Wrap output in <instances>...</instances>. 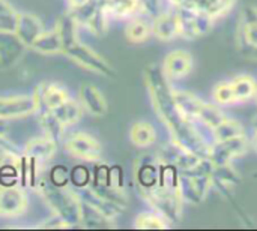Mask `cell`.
I'll return each mask as SVG.
<instances>
[{"label":"cell","instance_id":"d6a6232c","mask_svg":"<svg viewBox=\"0 0 257 231\" xmlns=\"http://www.w3.org/2000/svg\"><path fill=\"white\" fill-rule=\"evenodd\" d=\"M18 12L8 0H0V32H15Z\"/></svg>","mask_w":257,"mask_h":231},{"label":"cell","instance_id":"2e32d148","mask_svg":"<svg viewBox=\"0 0 257 231\" xmlns=\"http://www.w3.org/2000/svg\"><path fill=\"white\" fill-rule=\"evenodd\" d=\"M36 104L33 96L18 95V96H0V119L11 120L26 117L35 113Z\"/></svg>","mask_w":257,"mask_h":231},{"label":"cell","instance_id":"ffe728a7","mask_svg":"<svg viewBox=\"0 0 257 231\" xmlns=\"http://www.w3.org/2000/svg\"><path fill=\"white\" fill-rule=\"evenodd\" d=\"M45 30L42 21L29 12H18V20H17V26H15V35L20 38V41L30 48V45L33 44V41Z\"/></svg>","mask_w":257,"mask_h":231},{"label":"cell","instance_id":"d4e9b609","mask_svg":"<svg viewBox=\"0 0 257 231\" xmlns=\"http://www.w3.org/2000/svg\"><path fill=\"white\" fill-rule=\"evenodd\" d=\"M236 0H196L191 9L199 11L212 21L226 17L235 6Z\"/></svg>","mask_w":257,"mask_h":231},{"label":"cell","instance_id":"f35d334b","mask_svg":"<svg viewBox=\"0 0 257 231\" xmlns=\"http://www.w3.org/2000/svg\"><path fill=\"white\" fill-rule=\"evenodd\" d=\"M253 101H256V104H257V90H256V95H254V99Z\"/></svg>","mask_w":257,"mask_h":231},{"label":"cell","instance_id":"83f0119b","mask_svg":"<svg viewBox=\"0 0 257 231\" xmlns=\"http://www.w3.org/2000/svg\"><path fill=\"white\" fill-rule=\"evenodd\" d=\"M130 140L137 147H151L157 141V131L149 122H136L130 129Z\"/></svg>","mask_w":257,"mask_h":231},{"label":"cell","instance_id":"8fae6325","mask_svg":"<svg viewBox=\"0 0 257 231\" xmlns=\"http://www.w3.org/2000/svg\"><path fill=\"white\" fill-rule=\"evenodd\" d=\"M134 182L139 194L143 197L158 186L160 182V161L158 158L142 156L134 167Z\"/></svg>","mask_w":257,"mask_h":231},{"label":"cell","instance_id":"d590c367","mask_svg":"<svg viewBox=\"0 0 257 231\" xmlns=\"http://www.w3.org/2000/svg\"><path fill=\"white\" fill-rule=\"evenodd\" d=\"M89 0H68V5H69V9H77L83 5H86Z\"/></svg>","mask_w":257,"mask_h":231},{"label":"cell","instance_id":"836d02e7","mask_svg":"<svg viewBox=\"0 0 257 231\" xmlns=\"http://www.w3.org/2000/svg\"><path fill=\"white\" fill-rule=\"evenodd\" d=\"M39 227H42V228H50V230H57V228H72V225L68 222V221H65L63 218H60L59 215H53L51 218H48V219H45Z\"/></svg>","mask_w":257,"mask_h":231},{"label":"cell","instance_id":"4316f807","mask_svg":"<svg viewBox=\"0 0 257 231\" xmlns=\"http://www.w3.org/2000/svg\"><path fill=\"white\" fill-rule=\"evenodd\" d=\"M50 111L54 114V117H56L65 128L72 126V125H75L77 122H80V119H81V116H83V113H84V110H83L80 101H78V99H72V98H69L68 101H65L63 104H60L59 107H56V108H53V110H50Z\"/></svg>","mask_w":257,"mask_h":231},{"label":"cell","instance_id":"3957f363","mask_svg":"<svg viewBox=\"0 0 257 231\" xmlns=\"http://www.w3.org/2000/svg\"><path fill=\"white\" fill-rule=\"evenodd\" d=\"M173 95L184 117L193 125H196L200 131H206L211 140V131L226 117L221 107H218L217 104L206 102L187 90L173 89Z\"/></svg>","mask_w":257,"mask_h":231},{"label":"cell","instance_id":"e0dca14e","mask_svg":"<svg viewBox=\"0 0 257 231\" xmlns=\"http://www.w3.org/2000/svg\"><path fill=\"white\" fill-rule=\"evenodd\" d=\"M35 104L36 108H48L53 110L68 101L71 98L69 92L57 83H42L36 87L35 93Z\"/></svg>","mask_w":257,"mask_h":231},{"label":"cell","instance_id":"74e56055","mask_svg":"<svg viewBox=\"0 0 257 231\" xmlns=\"http://www.w3.org/2000/svg\"><path fill=\"white\" fill-rule=\"evenodd\" d=\"M250 141H251V146L256 149V152H257V129H254V132H253V138H251Z\"/></svg>","mask_w":257,"mask_h":231},{"label":"cell","instance_id":"7a4b0ae2","mask_svg":"<svg viewBox=\"0 0 257 231\" xmlns=\"http://www.w3.org/2000/svg\"><path fill=\"white\" fill-rule=\"evenodd\" d=\"M38 191L50 209L72 227H81V197L66 185H56L50 179L38 183Z\"/></svg>","mask_w":257,"mask_h":231},{"label":"cell","instance_id":"cb8c5ba5","mask_svg":"<svg viewBox=\"0 0 257 231\" xmlns=\"http://www.w3.org/2000/svg\"><path fill=\"white\" fill-rule=\"evenodd\" d=\"M30 48L35 50L36 53L47 54V56L63 53V42H62V38H60V33H59L57 27H54L51 30H44L33 41Z\"/></svg>","mask_w":257,"mask_h":231},{"label":"cell","instance_id":"ac0fdd59","mask_svg":"<svg viewBox=\"0 0 257 231\" xmlns=\"http://www.w3.org/2000/svg\"><path fill=\"white\" fill-rule=\"evenodd\" d=\"M27 47L14 32H0V68H11L21 60Z\"/></svg>","mask_w":257,"mask_h":231},{"label":"cell","instance_id":"6da1fadb","mask_svg":"<svg viewBox=\"0 0 257 231\" xmlns=\"http://www.w3.org/2000/svg\"><path fill=\"white\" fill-rule=\"evenodd\" d=\"M145 81L152 107L169 131L172 141L200 158H208L211 146L209 137L184 117L175 101L172 81L164 75L161 66H148L145 71Z\"/></svg>","mask_w":257,"mask_h":231},{"label":"cell","instance_id":"7c38bea8","mask_svg":"<svg viewBox=\"0 0 257 231\" xmlns=\"http://www.w3.org/2000/svg\"><path fill=\"white\" fill-rule=\"evenodd\" d=\"M157 158L161 162L175 165L179 171L191 170L196 165H199L202 159H205V158H200V156L194 155L193 152L181 147L179 144H176L173 141L161 146L160 150H158V153H157Z\"/></svg>","mask_w":257,"mask_h":231},{"label":"cell","instance_id":"f546056e","mask_svg":"<svg viewBox=\"0 0 257 231\" xmlns=\"http://www.w3.org/2000/svg\"><path fill=\"white\" fill-rule=\"evenodd\" d=\"M170 225L172 224L163 215H160L152 209L139 213L134 219V228L137 230H166Z\"/></svg>","mask_w":257,"mask_h":231},{"label":"cell","instance_id":"9c48e42d","mask_svg":"<svg viewBox=\"0 0 257 231\" xmlns=\"http://www.w3.org/2000/svg\"><path fill=\"white\" fill-rule=\"evenodd\" d=\"M176 12L179 21V38L182 39H197L203 36L214 24L211 18L191 8H176Z\"/></svg>","mask_w":257,"mask_h":231},{"label":"cell","instance_id":"5bb4252c","mask_svg":"<svg viewBox=\"0 0 257 231\" xmlns=\"http://www.w3.org/2000/svg\"><path fill=\"white\" fill-rule=\"evenodd\" d=\"M29 200L26 192L17 186H0V216L15 218L27 210Z\"/></svg>","mask_w":257,"mask_h":231},{"label":"cell","instance_id":"7402d4cb","mask_svg":"<svg viewBox=\"0 0 257 231\" xmlns=\"http://www.w3.org/2000/svg\"><path fill=\"white\" fill-rule=\"evenodd\" d=\"M125 36L133 44H143L152 36V20L146 15L136 14L125 27Z\"/></svg>","mask_w":257,"mask_h":231},{"label":"cell","instance_id":"484cf974","mask_svg":"<svg viewBox=\"0 0 257 231\" xmlns=\"http://www.w3.org/2000/svg\"><path fill=\"white\" fill-rule=\"evenodd\" d=\"M230 81L233 95H235V101L236 104H244V102H250L254 99L257 90V81L248 74H239L236 77H233Z\"/></svg>","mask_w":257,"mask_h":231},{"label":"cell","instance_id":"4dcf8cb0","mask_svg":"<svg viewBox=\"0 0 257 231\" xmlns=\"http://www.w3.org/2000/svg\"><path fill=\"white\" fill-rule=\"evenodd\" d=\"M244 126L233 119L224 117L223 122H220L212 131H211V143L212 141H221V140H229L238 135H244Z\"/></svg>","mask_w":257,"mask_h":231},{"label":"cell","instance_id":"4fadbf2b","mask_svg":"<svg viewBox=\"0 0 257 231\" xmlns=\"http://www.w3.org/2000/svg\"><path fill=\"white\" fill-rule=\"evenodd\" d=\"M161 69L170 81H178L191 74L194 69V59L191 53L185 50H175L164 57Z\"/></svg>","mask_w":257,"mask_h":231},{"label":"cell","instance_id":"e575fe53","mask_svg":"<svg viewBox=\"0 0 257 231\" xmlns=\"http://www.w3.org/2000/svg\"><path fill=\"white\" fill-rule=\"evenodd\" d=\"M170 6L175 8H191L196 0H167Z\"/></svg>","mask_w":257,"mask_h":231},{"label":"cell","instance_id":"30bf717a","mask_svg":"<svg viewBox=\"0 0 257 231\" xmlns=\"http://www.w3.org/2000/svg\"><path fill=\"white\" fill-rule=\"evenodd\" d=\"M63 147L71 156L81 159V161H87V162H92V161L98 162L102 153L101 143L95 137L86 132H75L69 135L65 140Z\"/></svg>","mask_w":257,"mask_h":231},{"label":"cell","instance_id":"52a82bcc","mask_svg":"<svg viewBox=\"0 0 257 231\" xmlns=\"http://www.w3.org/2000/svg\"><path fill=\"white\" fill-rule=\"evenodd\" d=\"M69 11L74 14L78 26L84 27L90 33L101 36L107 32L110 15L102 0H89L86 5Z\"/></svg>","mask_w":257,"mask_h":231},{"label":"cell","instance_id":"ba28073f","mask_svg":"<svg viewBox=\"0 0 257 231\" xmlns=\"http://www.w3.org/2000/svg\"><path fill=\"white\" fill-rule=\"evenodd\" d=\"M251 141L247 138V135H238L229 140L221 141H212L209 146L208 158L211 164L214 165H226L232 164L233 159L241 158L250 147Z\"/></svg>","mask_w":257,"mask_h":231},{"label":"cell","instance_id":"9a60e30c","mask_svg":"<svg viewBox=\"0 0 257 231\" xmlns=\"http://www.w3.org/2000/svg\"><path fill=\"white\" fill-rule=\"evenodd\" d=\"M152 36L164 42L179 38V21L175 6L169 5V8L152 18Z\"/></svg>","mask_w":257,"mask_h":231},{"label":"cell","instance_id":"5b68a950","mask_svg":"<svg viewBox=\"0 0 257 231\" xmlns=\"http://www.w3.org/2000/svg\"><path fill=\"white\" fill-rule=\"evenodd\" d=\"M62 54L68 56L74 63H77L78 66H81L90 72L105 75V77L114 75V69L111 68V65L102 56L95 53L89 45L81 42L80 38L65 44Z\"/></svg>","mask_w":257,"mask_h":231},{"label":"cell","instance_id":"8992f818","mask_svg":"<svg viewBox=\"0 0 257 231\" xmlns=\"http://www.w3.org/2000/svg\"><path fill=\"white\" fill-rule=\"evenodd\" d=\"M236 44L239 51L257 62V6H245L238 18Z\"/></svg>","mask_w":257,"mask_h":231},{"label":"cell","instance_id":"277c9868","mask_svg":"<svg viewBox=\"0 0 257 231\" xmlns=\"http://www.w3.org/2000/svg\"><path fill=\"white\" fill-rule=\"evenodd\" d=\"M212 164L202 159L191 170L181 171V195L185 204H200L212 188Z\"/></svg>","mask_w":257,"mask_h":231},{"label":"cell","instance_id":"f1b7e54d","mask_svg":"<svg viewBox=\"0 0 257 231\" xmlns=\"http://www.w3.org/2000/svg\"><path fill=\"white\" fill-rule=\"evenodd\" d=\"M35 113L38 116V120H39V125L44 131V135L59 141L63 137L65 126L54 117V114L48 108H36Z\"/></svg>","mask_w":257,"mask_h":231},{"label":"cell","instance_id":"603a6c76","mask_svg":"<svg viewBox=\"0 0 257 231\" xmlns=\"http://www.w3.org/2000/svg\"><path fill=\"white\" fill-rule=\"evenodd\" d=\"M81 227L89 230H107L114 227V221L105 216L93 204L81 198Z\"/></svg>","mask_w":257,"mask_h":231},{"label":"cell","instance_id":"44dd1931","mask_svg":"<svg viewBox=\"0 0 257 231\" xmlns=\"http://www.w3.org/2000/svg\"><path fill=\"white\" fill-rule=\"evenodd\" d=\"M56 150H57V141L44 135V137H38V138L30 140L24 146L23 155L39 162V164H44L56 155Z\"/></svg>","mask_w":257,"mask_h":231},{"label":"cell","instance_id":"d6986e66","mask_svg":"<svg viewBox=\"0 0 257 231\" xmlns=\"http://www.w3.org/2000/svg\"><path fill=\"white\" fill-rule=\"evenodd\" d=\"M78 101H80L83 110L92 116L101 117V116H105L108 111V105H107L104 95L93 84H83L80 87Z\"/></svg>","mask_w":257,"mask_h":231},{"label":"cell","instance_id":"8d00e7d4","mask_svg":"<svg viewBox=\"0 0 257 231\" xmlns=\"http://www.w3.org/2000/svg\"><path fill=\"white\" fill-rule=\"evenodd\" d=\"M6 137V120L0 119V140Z\"/></svg>","mask_w":257,"mask_h":231},{"label":"cell","instance_id":"1f68e13d","mask_svg":"<svg viewBox=\"0 0 257 231\" xmlns=\"http://www.w3.org/2000/svg\"><path fill=\"white\" fill-rule=\"evenodd\" d=\"M212 101L218 107H232L236 104L230 81H220L212 89Z\"/></svg>","mask_w":257,"mask_h":231}]
</instances>
